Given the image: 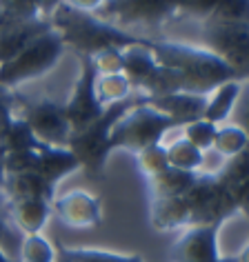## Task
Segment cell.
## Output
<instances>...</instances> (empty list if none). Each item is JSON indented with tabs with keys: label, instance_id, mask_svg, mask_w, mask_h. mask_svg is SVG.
I'll return each instance as SVG.
<instances>
[{
	"label": "cell",
	"instance_id": "cell-19",
	"mask_svg": "<svg viewBox=\"0 0 249 262\" xmlns=\"http://www.w3.org/2000/svg\"><path fill=\"white\" fill-rule=\"evenodd\" d=\"M51 213V202L40 198L11 200V222L25 233H40Z\"/></svg>",
	"mask_w": 249,
	"mask_h": 262
},
{
	"label": "cell",
	"instance_id": "cell-41",
	"mask_svg": "<svg viewBox=\"0 0 249 262\" xmlns=\"http://www.w3.org/2000/svg\"><path fill=\"white\" fill-rule=\"evenodd\" d=\"M0 91H3V87H0Z\"/></svg>",
	"mask_w": 249,
	"mask_h": 262
},
{
	"label": "cell",
	"instance_id": "cell-7",
	"mask_svg": "<svg viewBox=\"0 0 249 262\" xmlns=\"http://www.w3.org/2000/svg\"><path fill=\"white\" fill-rule=\"evenodd\" d=\"M205 49L212 51L234 67L240 78L247 76L249 67V25L247 20H225V18L209 16L202 27Z\"/></svg>",
	"mask_w": 249,
	"mask_h": 262
},
{
	"label": "cell",
	"instance_id": "cell-1",
	"mask_svg": "<svg viewBox=\"0 0 249 262\" xmlns=\"http://www.w3.org/2000/svg\"><path fill=\"white\" fill-rule=\"evenodd\" d=\"M147 47L152 49L158 64L178 71L182 80V91H187V94L207 96L227 80H242L234 67H229L225 60H220L218 56L207 49L189 47V45L180 42L154 40H147Z\"/></svg>",
	"mask_w": 249,
	"mask_h": 262
},
{
	"label": "cell",
	"instance_id": "cell-26",
	"mask_svg": "<svg viewBox=\"0 0 249 262\" xmlns=\"http://www.w3.org/2000/svg\"><path fill=\"white\" fill-rule=\"evenodd\" d=\"M212 149L216 154L225 156V158H232V156H238L242 151H247V134H245V129H240V127L216 129V138H214Z\"/></svg>",
	"mask_w": 249,
	"mask_h": 262
},
{
	"label": "cell",
	"instance_id": "cell-4",
	"mask_svg": "<svg viewBox=\"0 0 249 262\" xmlns=\"http://www.w3.org/2000/svg\"><path fill=\"white\" fill-rule=\"evenodd\" d=\"M145 96H129L127 100H120L111 107L105 109V114L94 120L87 127L78 129V131H71L69 134V140H67V149L78 158L80 167L87 171V176L91 178H98L105 169V160H107V154L111 151L109 147V134H111V127L114 122L120 118L125 111H127L132 104L140 102Z\"/></svg>",
	"mask_w": 249,
	"mask_h": 262
},
{
	"label": "cell",
	"instance_id": "cell-17",
	"mask_svg": "<svg viewBox=\"0 0 249 262\" xmlns=\"http://www.w3.org/2000/svg\"><path fill=\"white\" fill-rule=\"evenodd\" d=\"M120 56H122V74L127 76L132 87H140V84L152 76L156 64H158L152 54V49L147 47V38H142L140 42L120 49Z\"/></svg>",
	"mask_w": 249,
	"mask_h": 262
},
{
	"label": "cell",
	"instance_id": "cell-35",
	"mask_svg": "<svg viewBox=\"0 0 249 262\" xmlns=\"http://www.w3.org/2000/svg\"><path fill=\"white\" fill-rule=\"evenodd\" d=\"M11 120H14V116H11V104H9V98L7 96H0V138L5 136V131L9 129Z\"/></svg>",
	"mask_w": 249,
	"mask_h": 262
},
{
	"label": "cell",
	"instance_id": "cell-2",
	"mask_svg": "<svg viewBox=\"0 0 249 262\" xmlns=\"http://www.w3.org/2000/svg\"><path fill=\"white\" fill-rule=\"evenodd\" d=\"M51 29L58 31L65 45H71L80 56H94L100 49H125L129 45L140 42L142 38L114 27L111 23L98 18L91 11L76 9L67 3H60L49 14Z\"/></svg>",
	"mask_w": 249,
	"mask_h": 262
},
{
	"label": "cell",
	"instance_id": "cell-38",
	"mask_svg": "<svg viewBox=\"0 0 249 262\" xmlns=\"http://www.w3.org/2000/svg\"><path fill=\"white\" fill-rule=\"evenodd\" d=\"M5 154H7V151H5V149L0 147V189H3V185H5V176H7V173H5Z\"/></svg>",
	"mask_w": 249,
	"mask_h": 262
},
{
	"label": "cell",
	"instance_id": "cell-10",
	"mask_svg": "<svg viewBox=\"0 0 249 262\" xmlns=\"http://www.w3.org/2000/svg\"><path fill=\"white\" fill-rule=\"evenodd\" d=\"M23 114V120L31 127L38 142L54 147H67L71 124L65 116V104H58L54 100H38L25 104Z\"/></svg>",
	"mask_w": 249,
	"mask_h": 262
},
{
	"label": "cell",
	"instance_id": "cell-6",
	"mask_svg": "<svg viewBox=\"0 0 249 262\" xmlns=\"http://www.w3.org/2000/svg\"><path fill=\"white\" fill-rule=\"evenodd\" d=\"M63 49L65 42L58 36V31L47 29L45 34L34 38L23 51H18L11 60L0 64V87H18L20 82L43 76L58 62V58L63 56Z\"/></svg>",
	"mask_w": 249,
	"mask_h": 262
},
{
	"label": "cell",
	"instance_id": "cell-34",
	"mask_svg": "<svg viewBox=\"0 0 249 262\" xmlns=\"http://www.w3.org/2000/svg\"><path fill=\"white\" fill-rule=\"evenodd\" d=\"M218 0H176V11H182V14H189L194 18H209L214 14Z\"/></svg>",
	"mask_w": 249,
	"mask_h": 262
},
{
	"label": "cell",
	"instance_id": "cell-14",
	"mask_svg": "<svg viewBox=\"0 0 249 262\" xmlns=\"http://www.w3.org/2000/svg\"><path fill=\"white\" fill-rule=\"evenodd\" d=\"M51 29L49 20L36 18V20H25V23H11L0 27V64L11 60L18 51H23L27 45Z\"/></svg>",
	"mask_w": 249,
	"mask_h": 262
},
{
	"label": "cell",
	"instance_id": "cell-13",
	"mask_svg": "<svg viewBox=\"0 0 249 262\" xmlns=\"http://www.w3.org/2000/svg\"><path fill=\"white\" fill-rule=\"evenodd\" d=\"M207 100H209V96L187 94V91H174V94H165V96H145L147 104H152L154 109L162 111V114L172 116L182 127L187 122L200 120L202 114H205Z\"/></svg>",
	"mask_w": 249,
	"mask_h": 262
},
{
	"label": "cell",
	"instance_id": "cell-28",
	"mask_svg": "<svg viewBox=\"0 0 249 262\" xmlns=\"http://www.w3.org/2000/svg\"><path fill=\"white\" fill-rule=\"evenodd\" d=\"M136 162H138L140 173L147 176V178H152V176L160 173L162 169L169 167L167 151H165V147H162L160 142H156V145H149L145 149H140V151H136Z\"/></svg>",
	"mask_w": 249,
	"mask_h": 262
},
{
	"label": "cell",
	"instance_id": "cell-22",
	"mask_svg": "<svg viewBox=\"0 0 249 262\" xmlns=\"http://www.w3.org/2000/svg\"><path fill=\"white\" fill-rule=\"evenodd\" d=\"M96 98L98 102L102 104L105 109L111 107V104L127 100L132 96V82L127 80V76L122 74H109V76H96Z\"/></svg>",
	"mask_w": 249,
	"mask_h": 262
},
{
	"label": "cell",
	"instance_id": "cell-40",
	"mask_svg": "<svg viewBox=\"0 0 249 262\" xmlns=\"http://www.w3.org/2000/svg\"><path fill=\"white\" fill-rule=\"evenodd\" d=\"M0 262H18V260H14V258H9L7 253H5V249L0 247Z\"/></svg>",
	"mask_w": 249,
	"mask_h": 262
},
{
	"label": "cell",
	"instance_id": "cell-33",
	"mask_svg": "<svg viewBox=\"0 0 249 262\" xmlns=\"http://www.w3.org/2000/svg\"><path fill=\"white\" fill-rule=\"evenodd\" d=\"M247 7L249 0H218L212 16L225 20H247Z\"/></svg>",
	"mask_w": 249,
	"mask_h": 262
},
{
	"label": "cell",
	"instance_id": "cell-29",
	"mask_svg": "<svg viewBox=\"0 0 249 262\" xmlns=\"http://www.w3.org/2000/svg\"><path fill=\"white\" fill-rule=\"evenodd\" d=\"M216 124L209 122V120H194V122H187L185 124V138L192 142L194 147H198L200 151H207L212 149L214 145V138H216Z\"/></svg>",
	"mask_w": 249,
	"mask_h": 262
},
{
	"label": "cell",
	"instance_id": "cell-11",
	"mask_svg": "<svg viewBox=\"0 0 249 262\" xmlns=\"http://www.w3.org/2000/svg\"><path fill=\"white\" fill-rule=\"evenodd\" d=\"M218 227L220 225H194L182 238L174 242L169 258L172 262H216L218 258Z\"/></svg>",
	"mask_w": 249,
	"mask_h": 262
},
{
	"label": "cell",
	"instance_id": "cell-5",
	"mask_svg": "<svg viewBox=\"0 0 249 262\" xmlns=\"http://www.w3.org/2000/svg\"><path fill=\"white\" fill-rule=\"evenodd\" d=\"M185 202L189 207V225H220L222 220L232 218L242 211L240 198L229 191L227 185L216 176H196L194 185L185 191Z\"/></svg>",
	"mask_w": 249,
	"mask_h": 262
},
{
	"label": "cell",
	"instance_id": "cell-15",
	"mask_svg": "<svg viewBox=\"0 0 249 262\" xmlns=\"http://www.w3.org/2000/svg\"><path fill=\"white\" fill-rule=\"evenodd\" d=\"M36 156H38V169L36 171L43 176L47 182L56 185L60 178L74 173L80 169V162L67 147H54V145H45L38 142L36 145Z\"/></svg>",
	"mask_w": 249,
	"mask_h": 262
},
{
	"label": "cell",
	"instance_id": "cell-8",
	"mask_svg": "<svg viewBox=\"0 0 249 262\" xmlns=\"http://www.w3.org/2000/svg\"><path fill=\"white\" fill-rule=\"evenodd\" d=\"M91 14L122 31L132 27H158L176 14V0H105Z\"/></svg>",
	"mask_w": 249,
	"mask_h": 262
},
{
	"label": "cell",
	"instance_id": "cell-24",
	"mask_svg": "<svg viewBox=\"0 0 249 262\" xmlns=\"http://www.w3.org/2000/svg\"><path fill=\"white\" fill-rule=\"evenodd\" d=\"M165 151H167L169 167H178V169H185V171H198L202 165V154H205L198 147H194L187 138L174 140L169 147H165Z\"/></svg>",
	"mask_w": 249,
	"mask_h": 262
},
{
	"label": "cell",
	"instance_id": "cell-37",
	"mask_svg": "<svg viewBox=\"0 0 249 262\" xmlns=\"http://www.w3.org/2000/svg\"><path fill=\"white\" fill-rule=\"evenodd\" d=\"M63 0H36V5H38V9H40V14H51L58 5H60Z\"/></svg>",
	"mask_w": 249,
	"mask_h": 262
},
{
	"label": "cell",
	"instance_id": "cell-18",
	"mask_svg": "<svg viewBox=\"0 0 249 262\" xmlns=\"http://www.w3.org/2000/svg\"><path fill=\"white\" fill-rule=\"evenodd\" d=\"M3 189L9 193L11 200H18V198H40L47 202L54 200V185L45 180L38 171L7 173Z\"/></svg>",
	"mask_w": 249,
	"mask_h": 262
},
{
	"label": "cell",
	"instance_id": "cell-27",
	"mask_svg": "<svg viewBox=\"0 0 249 262\" xmlns=\"http://www.w3.org/2000/svg\"><path fill=\"white\" fill-rule=\"evenodd\" d=\"M54 247L40 233H27L20 245L18 262H54Z\"/></svg>",
	"mask_w": 249,
	"mask_h": 262
},
{
	"label": "cell",
	"instance_id": "cell-21",
	"mask_svg": "<svg viewBox=\"0 0 249 262\" xmlns=\"http://www.w3.org/2000/svg\"><path fill=\"white\" fill-rule=\"evenodd\" d=\"M240 87H242V80H227V82H222L220 87H216L214 98L207 100L202 120H209L214 124L225 120V118L229 116V111H232V107H234V102L238 100Z\"/></svg>",
	"mask_w": 249,
	"mask_h": 262
},
{
	"label": "cell",
	"instance_id": "cell-23",
	"mask_svg": "<svg viewBox=\"0 0 249 262\" xmlns=\"http://www.w3.org/2000/svg\"><path fill=\"white\" fill-rule=\"evenodd\" d=\"M54 262H142L138 255H120L98 249H69L60 242L56 245Z\"/></svg>",
	"mask_w": 249,
	"mask_h": 262
},
{
	"label": "cell",
	"instance_id": "cell-9",
	"mask_svg": "<svg viewBox=\"0 0 249 262\" xmlns=\"http://www.w3.org/2000/svg\"><path fill=\"white\" fill-rule=\"evenodd\" d=\"M94 84H96V71L94 64H91V58L80 56V76H78V82L69 102L65 104V116H67L71 124V131L87 127V124L98 120L105 114V107L96 98Z\"/></svg>",
	"mask_w": 249,
	"mask_h": 262
},
{
	"label": "cell",
	"instance_id": "cell-16",
	"mask_svg": "<svg viewBox=\"0 0 249 262\" xmlns=\"http://www.w3.org/2000/svg\"><path fill=\"white\" fill-rule=\"evenodd\" d=\"M152 225L158 231H176L189 225V207L182 195H169V198L152 200Z\"/></svg>",
	"mask_w": 249,
	"mask_h": 262
},
{
	"label": "cell",
	"instance_id": "cell-32",
	"mask_svg": "<svg viewBox=\"0 0 249 262\" xmlns=\"http://www.w3.org/2000/svg\"><path fill=\"white\" fill-rule=\"evenodd\" d=\"M20 238H18V227L11 222L5 213H0V247L5 249V253L9 258L18 260L20 255Z\"/></svg>",
	"mask_w": 249,
	"mask_h": 262
},
{
	"label": "cell",
	"instance_id": "cell-20",
	"mask_svg": "<svg viewBox=\"0 0 249 262\" xmlns=\"http://www.w3.org/2000/svg\"><path fill=\"white\" fill-rule=\"evenodd\" d=\"M196 171H185L178 167H167L160 173L149 178V189L154 198H169V195H185V191L194 185Z\"/></svg>",
	"mask_w": 249,
	"mask_h": 262
},
{
	"label": "cell",
	"instance_id": "cell-39",
	"mask_svg": "<svg viewBox=\"0 0 249 262\" xmlns=\"http://www.w3.org/2000/svg\"><path fill=\"white\" fill-rule=\"evenodd\" d=\"M216 262H245V258L242 255H229V258H216Z\"/></svg>",
	"mask_w": 249,
	"mask_h": 262
},
{
	"label": "cell",
	"instance_id": "cell-25",
	"mask_svg": "<svg viewBox=\"0 0 249 262\" xmlns=\"http://www.w3.org/2000/svg\"><path fill=\"white\" fill-rule=\"evenodd\" d=\"M36 145H38V138L23 118H14L9 129L5 131V136L0 138V147L7 154L9 151H29V149H36Z\"/></svg>",
	"mask_w": 249,
	"mask_h": 262
},
{
	"label": "cell",
	"instance_id": "cell-30",
	"mask_svg": "<svg viewBox=\"0 0 249 262\" xmlns=\"http://www.w3.org/2000/svg\"><path fill=\"white\" fill-rule=\"evenodd\" d=\"M89 58H91V64H94L96 76H109V74H120L122 71V56H120V49L116 47L100 49Z\"/></svg>",
	"mask_w": 249,
	"mask_h": 262
},
{
	"label": "cell",
	"instance_id": "cell-12",
	"mask_svg": "<svg viewBox=\"0 0 249 262\" xmlns=\"http://www.w3.org/2000/svg\"><path fill=\"white\" fill-rule=\"evenodd\" d=\"M51 209L65 225L74 229L98 227L102 222V202L87 191H71L58 200H51Z\"/></svg>",
	"mask_w": 249,
	"mask_h": 262
},
{
	"label": "cell",
	"instance_id": "cell-36",
	"mask_svg": "<svg viewBox=\"0 0 249 262\" xmlns=\"http://www.w3.org/2000/svg\"><path fill=\"white\" fill-rule=\"evenodd\" d=\"M63 3L71 5V7H76V9H82V11H96L105 0H63Z\"/></svg>",
	"mask_w": 249,
	"mask_h": 262
},
{
	"label": "cell",
	"instance_id": "cell-31",
	"mask_svg": "<svg viewBox=\"0 0 249 262\" xmlns=\"http://www.w3.org/2000/svg\"><path fill=\"white\" fill-rule=\"evenodd\" d=\"M36 169H38V156L34 149L5 154V173H25V171H36Z\"/></svg>",
	"mask_w": 249,
	"mask_h": 262
},
{
	"label": "cell",
	"instance_id": "cell-3",
	"mask_svg": "<svg viewBox=\"0 0 249 262\" xmlns=\"http://www.w3.org/2000/svg\"><path fill=\"white\" fill-rule=\"evenodd\" d=\"M174 127H182V124L178 120H174L172 116L154 109L152 104H147L145 98H142L140 102L132 104V107L114 122L111 134H109V147L111 149H129V151L136 154L149 145L160 142L162 136Z\"/></svg>",
	"mask_w": 249,
	"mask_h": 262
}]
</instances>
